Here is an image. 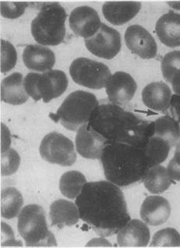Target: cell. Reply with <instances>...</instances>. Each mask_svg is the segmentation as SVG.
Masks as SVG:
<instances>
[{
    "mask_svg": "<svg viewBox=\"0 0 180 248\" xmlns=\"http://www.w3.org/2000/svg\"><path fill=\"white\" fill-rule=\"evenodd\" d=\"M154 134L165 140L171 147H174L180 141V125L173 117L163 116L154 122Z\"/></svg>",
    "mask_w": 180,
    "mask_h": 248,
    "instance_id": "26",
    "label": "cell"
},
{
    "mask_svg": "<svg viewBox=\"0 0 180 248\" xmlns=\"http://www.w3.org/2000/svg\"><path fill=\"white\" fill-rule=\"evenodd\" d=\"M86 183L87 180L82 172L70 170L65 172L60 177V190L65 198L77 199Z\"/></svg>",
    "mask_w": 180,
    "mask_h": 248,
    "instance_id": "28",
    "label": "cell"
},
{
    "mask_svg": "<svg viewBox=\"0 0 180 248\" xmlns=\"http://www.w3.org/2000/svg\"><path fill=\"white\" fill-rule=\"evenodd\" d=\"M101 24L97 11L90 6H78L69 15V27L73 33L84 39L97 34Z\"/></svg>",
    "mask_w": 180,
    "mask_h": 248,
    "instance_id": "12",
    "label": "cell"
},
{
    "mask_svg": "<svg viewBox=\"0 0 180 248\" xmlns=\"http://www.w3.org/2000/svg\"><path fill=\"white\" fill-rule=\"evenodd\" d=\"M141 8L139 2H106L103 4L102 13L110 24L121 26L137 16Z\"/></svg>",
    "mask_w": 180,
    "mask_h": 248,
    "instance_id": "20",
    "label": "cell"
},
{
    "mask_svg": "<svg viewBox=\"0 0 180 248\" xmlns=\"http://www.w3.org/2000/svg\"><path fill=\"white\" fill-rule=\"evenodd\" d=\"M17 61L16 48L10 42L1 40V73H6L15 67Z\"/></svg>",
    "mask_w": 180,
    "mask_h": 248,
    "instance_id": "30",
    "label": "cell"
},
{
    "mask_svg": "<svg viewBox=\"0 0 180 248\" xmlns=\"http://www.w3.org/2000/svg\"><path fill=\"white\" fill-rule=\"evenodd\" d=\"M125 43L129 50L144 59L156 57L158 46L147 30L138 24L130 26L125 33Z\"/></svg>",
    "mask_w": 180,
    "mask_h": 248,
    "instance_id": "11",
    "label": "cell"
},
{
    "mask_svg": "<svg viewBox=\"0 0 180 248\" xmlns=\"http://www.w3.org/2000/svg\"><path fill=\"white\" fill-rule=\"evenodd\" d=\"M40 155L50 164L70 167L77 160L74 144L68 137L57 132H50L42 139Z\"/></svg>",
    "mask_w": 180,
    "mask_h": 248,
    "instance_id": "9",
    "label": "cell"
},
{
    "mask_svg": "<svg viewBox=\"0 0 180 248\" xmlns=\"http://www.w3.org/2000/svg\"><path fill=\"white\" fill-rule=\"evenodd\" d=\"M155 32L160 42L168 47L180 46V14L169 11L159 18Z\"/></svg>",
    "mask_w": 180,
    "mask_h": 248,
    "instance_id": "19",
    "label": "cell"
},
{
    "mask_svg": "<svg viewBox=\"0 0 180 248\" xmlns=\"http://www.w3.org/2000/svg\"><path fill=\"white\" fill-rule=\"evenodd\" d=\"M88 124L108 142L142 148L154 134V122L109 101H100Z\"/></svg>",
    "mask_w": 180,
    "mask_h": 248,
    "instance_id": "2",
    "label": "cell"
},
{
    "mask_svg": "<svg viewBox=\"0 0 180 248\" xmlns=\"http://www.w3.org/2000/svg\"><path fill=\"white\" fill-rule=\"evenodd\" d=\"M65 10L59 2H49L42 6L32 20L31 31L34 41L41 46H56L65 36Z\"/></svg>",
    "mask_w": 180,
    "mask_h": 248,
    "instance_id": "4",
    "label": "cell"
},
{
    "mask_svg": "<svg viewBox=\"0 0 180 248\" xmlns=\"http://www.w3.org/2000/svg\"><path fill=\"white\" fill-rule=\"evenodd\" d=\"M68 79L64 72L51 69L45 73H29L24 78V88L34 101L49 103L60 97L68 87Z\"/></svg>",
    "mask_w": 180,
    "mask_h": 248,
    "instance_id": "7",
    "label": "cell"
},
{
    "mask_svg": "<svg viewBox=\"0 0 180 248\" xmlns=\"http://www.w3.org/2000/svg\"><path fill=\"white\" fill-rule=\"evenodd\" d=\"M99 101L95 95L84 91L69 93L62 103L56 114L50 116L68 130L77 131L89 122L91 114Z\"/></svg>",
    "mask_w": 180,
    "mask_h": 248,
    "instance_id": "5",
    "label": "cell"
},
{
    "mask_svg": "<svg viewBox=\"0 0 180 248\" xmlns=\"http://www.w3.org/2000/svg\"><path fill=\"white\" fill-rule=\"evenodd\" d=\"M100 160L106 180L119 187L141 181L149 168L141 148L129 144L108 142Z\"/></svg>",
    "mask_w": 180,
    "mask_h": 248,
    "instance_id": "3",
    "label": "cell"
},
{
    "mask_svg": "<svg viewBox=\"0 0 180 248\" xmlns=\"http://www.w3.org/2000/svg\"><path fill=\"white\" fill-rule=\"evenodd\" d=\"M23 62L28 69L35 73L49 71L56 63V55L49 47L29 45L23 52Z\"/></svg>",
    "mask_w": 180,
    "mask_h": 248,
    "instance_id": "17",
    "label": "cell"
},
{
    "mask_svg": "<svg viewBox=\"0 0 180 248\" xmlns=\"http://www.w3.org/2000/svg\"><path fill=\"white\" fill-rule=\"evenodd\" d=\"M172 8L175 10H180V2H167Z\"/></svg>",
    "mask_w": 180,
    "mask_h": 248,
    "instance_id": "38",
    "label": "cell"
},
{
    "mask_svg": "<svg viewBox=\"0 0 180 248\" xmlns=\"http://www.w3.org/2000/svg\"><path fill=\"white\" fill-rule=\"evenodd\" d=\"M137 89V83L133 77L123 71L113 74L105 86L109 101L121 106L133 98Z\"/></svg>",
    "mask_w": 180,
    "mask_h": 248,
    "instance_id": "13",
    "label": "cell"
},
{
    "mask_svg": "<svg viewBox=\"0 0 180 248\" xmlns=\"http://www.w3.org/2000/svg\"><path fill=\"white\" fill-rule=\"evenodd\" d=\"M18 232L28 247H56V240L49 231L46 211L41 205L31 204L18 216Z\"/></svg>",
    "mask_w": 180,
    "mask_h": 248,
    "instance_id": "6",
    "label": "cell"
},
{
    "mask_svg": "<svg viewBox=\"0 0 180 248\" xmlns=\"http://www.w3.org/2000/svg\"><path fill=\"white\" fill-rule=\"evenodd\" d=\"M75 203L81 219L99 236L117 234L131 220L123 191L109 181L86 183Z\"/></svg>",
    "mask_w": 180,
    "mask_h": 248,
    "instance_id": "1",
    "label": "cell"
},
{
    "mask_svg": "<svg viewBox=\"0 0 180 248\" xmlns=\"http://www.w3.org/2000/svg\"><path fill=\"white\" fill-rule=\"evenodd\" d=\"M69 74L76 83L93 90H101L106 86L111 72L107 65L87 58H78L69 67Z\"/></svg>",
    "mask_w": 180,
    "mask_h": 248,
    "instance_id": "8",
    "label": "cell"
},
{
    "mask_svg": "<svg viewBox=\"0 0 180 248\" xmlns=\"http://www.w3.org/2000/svg\"><path fill=\"white\" fill-rule=\"evenodd\" d=\"M140 213L147 225L158 227L164 224L170 217V204L164 197L151 195L143 202Z\"/></svg>",
    "mask_w": 180,
    "mask_h": 248,
    "instance_id": "16",
    "label": "cell"
},
{
    "mask_svg": "<svg viewBox=\"0 0 180 248\" xmlns=\"http://www.w3.org/2000/svg\"><path fill=\"white\" fill-rule=\"evenodd\" d=\"M20 157L17 152L10 148L1 154V175L10 176L17 171L20 167Z\"/></svg>",
    "mask_w": 180,
    "mask_h": 248,
    "instance_id": "31",
    "label": "cell"
},
{
    "mask_svg": "<svg viewBox=\"0 0 180 248\" xmlns=\"http://www.w3.org/2000/svg\"><path fill=\"white\" fill-rule=\"evenodd\" d=\"M11 145V134L3 123L1 124V154L10 150Z\"/></svg>",
    "mask_w": 180,
    "mask_h": 248,
    "instance_id": "35",
    "label": "cell"
},
{
    "mask_svg": "<svg viewBox=\"0 0 180 248\" xmlns=\"http://www.w3.org/2000/svg\"><path fill=\"white\" fill-rule=\"evenodd\" d=\"M172 91L166 83L153 82L142 91V101L147 108L154 111H166L171 106Z\"/></svg>",
    "mask_w": 180,
    "mask_h": 248,
    "instance_id": "18",
    "label": "cell"
},
{
    "mask_svg": "<svg viewBox=\"0 0 180 248\" xmlns=\"http://www.w3.org/2000/svg\"><path fill=\"white\" fill-rule=\"evenodd\" d=\"M29 96L24 88V76L20 73L10 74L1 83V100L11 105H20L27 102Z\"/></svg>",
    "mask_w": 180,
    "mask_h": 248,
    "instance_id": "22",
    "label": "cell"
},
{
    "mask_svg": "<svg viewBox=\"0 0 180 248\" xmlns=\"http://www.w3.org/2000/svg\"><path fill=\"white\" fill-rule=\"evenodd\" d=\"M87 247L91 246H103V247H110L111 244H109L108 240L104 238H97L93 239L91 240L88 244H87Z\"/></svg>",
    "mask_w": 180,
    "mask_h": 248,
    "instance_id": "37",
    "label": "cell"
},
{
    "mask_svg": "<svg viewBox=\"0 0 180 248\" xmlns=\"http://www.w3.org/2000/svg\"><path fill=\"white\" fill-rule=\"evenodd\" d=\"M170 108L173 118L179 122L180 125V96L172 95Z\"/></svg>",
    "mask_w": 180,
    "mask_h": 248,
    "instance_id": "36",
    "label": "cell"
},
{
    "mask_svg": "<svg viewBox=\"0 0 180 248\" xmlns=\"http://www.w3.org/2000/svg\"><path fill=\"white\" fill-rule=\"evenodd\" d=\"M77 132L75 144L77 153L86 159H100L103 149L108 143L106 140L88 123L81 127Z\"/></svg>",
    "mask_w": 180,
    "mask_h": 248,
    "instance_id": "14",
    "label": "cell"
},
{
    "mask_svg": "<svg viewBox=\"0 0 180 248\" xmlns=\"http://www.w3.org/2000/svg\"><path fill=\"white\" fill-rule=\"evenodd\" d=\"M146 189L152 194L163 193L169 188L172 179L164 166L157 165L148 168L142 179Z\"/></svg>",
    "mask_w": 180,
    "mask_h": 248,
    "instance_id": "23",
    "label": "cell"
},
{
    "mask_svg": "<svg viewBox=\"0 0 180 248\" xmlns=\"http://www.w3.org/2000/svg\"><path fill=\"white\" fill-rule=\"evenodd\" d=\"M28 2H1L0 11L3 17L8 19H16L25 12L28 7Z\"/></svg>",
    "mask_w": 180,
    "mask_h": 248,
    "instance_id": "32",
    "label": "cell"
},
{
    "mask_svg": "<svg viewBox=\"0 0 180 248\" xmlns=\"http://www.w3.org/2000/svg\"><path fill=\"white\" fill-rule=\"evenodd\" d=\"M167 170L172 180L180 181V141L176 145L174 156L168 163Z\"/></svg>",
    "mask_w": 180,
    "mask_h": 248,
    "instance_id": "34",
    "label": "cell"
},
{
    "mask_svg": "<svg viewBox=\"0 0 180 248\" xmlns=\"http://www.w3.org/2000/svg\"><path fill=\"white\" fill-rule=\"evenodd\" d=\"M84 42L91 54L108 60L115 57L122 47L120 34L105 24H101L97 34L84 40Z\"/></svg>",
    "mask_w": 180,
    "mask_h": 248,
    "instance_id": "10",
    "label": "cell"
},
{
    "mask_svg": "<svg viewBox=\"0 0 180 248\" xmlns=\"http://www.w3.org/2000/svg\"><path fill=\"white\" fill-rule=\"evenodd\" d=\"M23 204V196L15 187H6L1 191V217L5 219H14L19 216Z\"/></svg>",
    "mask_w": 180,
    "mask_h": 248,
    "instance_id": "27",
    "label": "cell"
},
{
    "mask_svg": "<svg viewBox=\"0 0 180 248\" xmlns=\"http://www.w3.org/2000/svg\"><path fill=\"white\" fill-rule=\"evenodd\" d=\"M22 246L21 241L16 240L12 228L7 223H1V247Z\"/></svg>",
    "mask_w": 180,
    "mask_h": 248,
    "instance_id": "33",
    "label": "cell"
},
{
    "mask_svg": "<svg viewBox=\"0 0 180 248\" xmlns=\"http://www.w3.org/2000/svg\"><path fill=\"white\" fill-rule=\"evenodd\" d=\"M150 238L148 227L139 219H131L117 233V243L122 248H145Z\"/></svg>",
    "mask_w": 180,
    "mask_h": 248,
    "instance_id": "15",
    "label": "cell"
},
{
    "mask_svg": "<svg viewBox=\"0 0 180 248\" xmlns=\"http://www.w3.org/2000/svg\"><path fill=\"white\" fill-rule=\"evenodd\" d=\"M164 79L170 83L175 94L180 96V51H172L163 57L161 63Z\"/></svg>",
    "mask_w": 180,
    "mask_h": 248,
    "instance_id": "24",
    "label": "cell"
},
{
    "mask_svg": "<svg viewBox=\"0 0 180 248\" xmlns=\"http://www.w3.org/2000/svg\"><path fill=\"white\" fill-rule=\"evenodd\" d=\"M141 149L146 156L150 168L154 166L160 165L166 160L172 147L165 140L152 136L150 137L145 146Z\"/></svg>",
    "mask_w": 180,
    "mask_h": 248,
    "instance_id": "25",
    "label": "cell"
},
{
    "mask_svg": "<svg viewBox=\"0 0 180 248\" xmlns=\"http://www.w3.org/2000/svg\"><path fill=\"white\" fill-rule=\"evenodd\" d=\"M49 217L51 226L60 229L74 226L81 218L76 203L64 199H58L51 203Z\"/></svg>",
    "mask_w": 180,
    "mask_h": 248,
    "instance_id": "21",
    "label": "cell"
},
{
    "mask_svg": "<svg viewBox=\"0 0 180 248\" xmlns=\"http://www.w3.org/2000/svg\"><path fill=\"white\" fill-rule=\"evenodd\" d=\"M150 247H180V234L176 229H163L154 235Z\"/></svg>",
    "mask_w": 180,
    "mask_h": 248,
    "instance_id": "29",
    "label": "cell"
}]
</instances>
